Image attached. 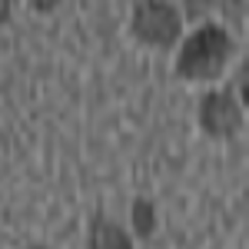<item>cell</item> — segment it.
I'll return each mask as SVG.
<instances>
[{"label": "cell", "instance_id": "obj_1", "mask_svg": "<svg viewBox=\"0 0 249 249\" xmlns=\"http://www.w3.org/2000/svg\"><path fill=\"white\" fill-rule=\"evenodd\" d=\"M232 57V37L219 23H199L190 37L179 40L176 73L183 80H216Z\"/></svg>", "mask_w": 249, "mask_h": 249}, {"label": "cell", "instance_id": "obj_2", "mask_svg": "<svg viewBox=\"0 0 249 249\" xmlns=\"http://www.w3.org/2000/svg\"><path fill=\"white\" fill-rule=\"evenodd\" d=\"M130 34L146 47L170 50L183 40V17L170 0H136L130 14Z\"/></svg>", "mask_w": 249, "mask_h": 249}, {"label": "cell", "instance_id": "obj_10", "mask_svg": "<svg viewBox=\"0 0 249 249\" xmlns=\"http://www.w3.org/2000/svg\"><path fill=\"white\" fill-rule=\"evenodd\" d=\"M30 249H47V246H30Z\"/></svg>", "mask_w": 249, "mask_h": 249}, {"label": "cell", "instance_id": "obj_8", "mask_svg": "<svg viewBox=\"0 0 249 249\" xmlns=\"http://www.w3.org/2000/svg\"><path fill=\"white\" fill-rule=\"evenodd\" d=\"M57 3H60V0H30V7H34L37 14H53Z\"/></svg>", "mask_w": 249, "mask_h": 249}, {"label": "cell", "instance_id": "obj_7", "mask_svg": "<svg viewBox=\"0 0 249 249\" xmlns=\"http://www.w3.org/2000/svg\"><path fill=\"white\" fill-rule=\"evenodd\" d=\"M216 7H223V14L232 20H243V10H246V0H216Z\"/></svg>", "mask_w": 249, "mask_h": 249}, {"label": "cell", "instance_id": "obj_4", "mask_svg": "<svg viewBox=\"0 0 249 249\" xmlns=\"http://www.w3.org/2000/svg\"><path fill=\"white\" fill-rule=\"evenodd\" d=\"M87 249H133L130 232L107 216H93L87 226Z\"/></svg>", "mask_w": 249, "mask_h": 249}, {"label": "cell", "instance_id": "obj_6", "mask_svg": "<svg viewBox=\"0 0 249 249\" xmlns=\"http://www.w3.org/2000/svg\"><path fill=\"white\" fill-rule=\"evenodd\" d=\"M213 10H216V0H183V14H179V17L206 20Z\"/></svg>", "mask_w": 249, "mask_h": 249}, {"label": "cell", "instance_id": "obj_9", "mask_svg": "<svg viewBox=\"0 0 249 249\" xmlns=\"http://www.w3.org/2000/svg\"><path fill=\"white\" fill-rule=\"evenodd\" d=\"M10 14H14V0H0V27L10 20Z\"/></svg>", "mask_w": 249, "mask_h": 249}, {"label": "cell", "instance_id": "obj_3", "mask_svg": "<svg viewBox=\"0 0 249 249\" xmlns=\"http://www.w3.org/2000/svg\"><path fill=\"white\" fill-rule=\"evenodd\" d=\"M199 126L213 140H230L243 126V103L232 90H210L199 100Z\"/></svg>", "mask_w": 249, "mask_h": 249}, {"label": "cell", "instance_id": "obj_5", "mask_svg": "<svg viewBox=\"0 0 249 249\" xmlns=\"http://www.w3.org/2000/svg\"><path fill=\"white\" fill-rule=\"evenodd\" d=\"M130 223H133L136 236H153L156 230V210L150 199H133V206H130Z\"/></svg>", "mask_w": 249, "mask_h": 249}]
</instances>
